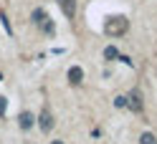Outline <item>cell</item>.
<instances>
[{
	"label": "cell",
	"mask_w": 157,
	"mask_h": 144,
	"mask_svg": "<svg viewBox=\"0 0 157 144\" xmlns=\"http://www.w3.org/2000/svg\"><path fill=\"white\" fill-rule=\"evenodd\" d=\"M81 81H84V68H81V66H71V68H68V83L78 86Z\"/></svg>",
	"instance_id": "5b68a950"
},
{
	"label": "cell",
	"mask_w": 157,
	"mask_h": 144,
	"mask_svg": "<svg viewBox=\"0 0 157 144\" xmlns=\"http://www.w3.org/2000/svg\"><path fill=\"white\" fill-rule=\"evenodd\" d=\"M119 56H122V53L117 51L114 46H106V48H104V61H114V58H119Z\"/></svg>",
	"instance_id": "52a82bcc"
},
{
	"label": "cell",
	"mask_w": 157,
	"mask_h": 144,
	"mask_svg": "<svg viewBox=\"0 0 157 144\" xmlns=\"http://www.w3.org/2000/svg\"><path fill=\"white\" fill-rule=\"evenodd\" d=\"M38 127H41L43 134H48V131L56 127V119H53V114H51V109H48V106H43L41 114H38Z\"/></svg>",
	"instance_id": "3957f363"
},
{
	"label": "cell",
	"mask_w": 157,
	"mask_h": 144,
	"mask_svg": "<svg viewBox=\"0 0 157 144\" xmlns=\"http://www.w3.org/2000/svg\"><path fill=\"white\" fill-rule=\"evenodd\" d=\"M127 109H132L134 114H142L144 111V101H142L140 89H132L129 94H127Z\"/></svg>",
	"instance_id": "7a4b0ae2"
},
{
	"label": "cell",
	"mask_w": 157,
	"mask_h": 144,
	"mask_svg": "<svg viewBox=\"0 0 157 144\" xmlns=\"http://www.w3.org/2000/svg\"><path fill=\"white\" fill-rule=\"evenodd\" d=\"M0 81H3V73H0Z\"/></svg>",
	"instance_id": "9a60e30c"
},
{
	"label": "cell",
	"mask_w": 157,
	"mask_h": 144,
	"mask_svg": "<svg viewBox=\"0 0 157 144\" xmlns=\"http://www.w3.org/2000/svg\"><path fill=\"white\" fill-rule=\"evenodd\" d=\"M140 144H157V137L152 131H144L142 137H140Z\"/></svg>",
	"instance_id": "30bf717a"
},
{
	"label": "cell",
	"mask_w": 157,
	"mask_h": 144,
	"mask_svg": "<svg viewBox=\"0 0 157 144\" xmlns=\"http://www.w3.org/2000/svg\"><path fill=\"white\" fill-rule=\"evenodd\" d=\"M5 109H8V104H5L3 96H0V116H5Z\"/></svg>",
	"instance_id": "4fadbf2b"
},
{
	"label": "cell",
	"mask_w": 157,
	"mask_h": 144,
	"mask_svg": "<svg viewBox=\"0 0 157 144\" xmlns=\"http://www.w3.org/2000/svg\"><path fill=\"white\" fill-rule=\"evenodd\" d=\"M38 28H41V31H43L46 35H53V33H56V28H53V20H51V18H46V20H43L41 25H38Z\"/></svg>",
	"instance_id": "ba28073f"
},
{
	"label": "cell",
	"mask_w": 157,
	"mask_h": 144,
	"mask_svg": "<svg viewBox=\"0 0 157 144\" xmlns=\"http://www.w3.org/2000/svg\"><path fill=\"white\" fill-rule=\"evenodd\" d=\"M51 144H63V142H51Z\"/></svg>",
	"instance_id": "5bb4252c"
},
{
	"label": "cell",
	"mask_w": 157,
	"mask_h": 144,
	"mask_svg": "<svg viewBox=\"0 0 157 144\" xmlns=\"http://www.w3.org/2000/svg\"><path fill=\"white\" fill-rule=\"evenodd\" d=\"M18 124H21V129H31L33 127V114L31 111H21V116H18Z\"/></svg>",
	"instance_id": "8992f818"
},
{
	"label": "cell",
	"mask_w": 157,
	"mask_h": 144,
	"mask_svg": "<svg viewBox=\"0 0 157 144\" xmlns=\"http://www.w3.org/2000/svg\"><path fill=\"white\" fill-rule=\"evenodd\" d=\"M0 23H3V28L8 31V35H13V28H10V20H8V15H5V13H0Z\"/></svg>",
	"instance_id": "8fae6325"
},
{
	"label": "cell",
	"mask_w": 157,
	"mask_h": 144,
	"mask_svg": "<svg viewBox=\"0 0 157 144\" xmlns=\"http://www.w3.org/2000/svg\"><path fill=\"white\" fill-rule=\"evenodd\" d=\"M46 18H48V13L43 10V8H36V10H33V23H36V25H41Z\"/></svg>",
	"instance_id": "9c48e42d"
},
{
	"label": "cell",
	"mask_w": 157,
	"mask_h": 144,
	"mask_svg": "<svg viewBox=\"0 0 157 144\" xmlns=\"http://www.w3.org/2000/svg\"><path fill=\"white\" fill-rule=\"evenodd\" d=\"M56 3H58V8L63 10V15L68 18V20L76 15V0H56Z\"/></svg>",
	"instance_id": "277c9868"
},
{
	"label": "cell",
	"mask_w": 157,
	"mask_h": 144,
	"mask_svg": "<svg viewBox=\"0 0 157 144\" xmlns=\"http://www.w3.org/2000/svg\"><path fill=\"white\" fill-rule=\"evenodd\" d=\"M114 106H117V109H124V106H127V96H117V99H114Z\"/></svg>",
	"instance_id": "7c38bea8"
},
{
	"label": "cell",
	"mask_w": 157,
	"mask_h": 144,
	"mask_svg": "<svg viewBox=\"0 0 157 144\" xmlns=\"http://www.w3.org/2000/svg\"><path fill=\"white\" fill-rule=\"evenodd\" d=\"M101 31H104V35H109V38H119V35H124L127 31H129V18L127 15H112V18L104 20Z\"/></svg>",
	"instance_id": "6da1fadb"
}]
</instances>
